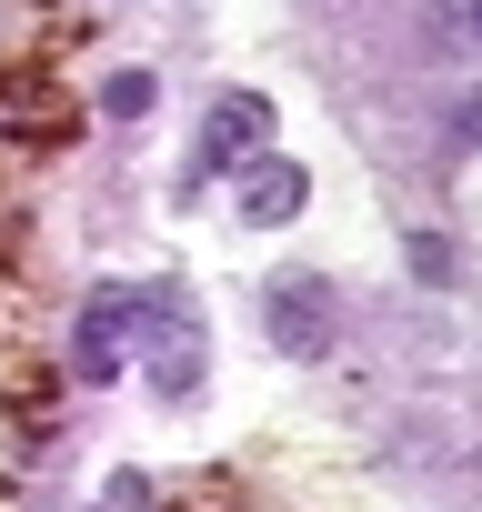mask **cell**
I'll return each instance as SVG.
<instances>
[{"label": "cell", "instance_id": "obj_1", "mask_svg": "<svg viewBox=\"0 0 482 512\" xmlns=\"http://www.w3.org/2000/svg\"><path fill=\"white\" fill-rule=\"evenodd\" d=\"M272 141V101L262 91H221L211 101V121H201V161H191V191L211 181V171H231L241 151H262Z\"/></svg>", "mask_w": 482, "mask_h": 512}, {"label": "cell", "instance_id": "obj_2", "mask_svg": "<svg viewBox=\"0 0 482 512\" xmlns=\"http://www.w3.org/2000/svg\"><path fill=\"white\" fill-rule=\"evenodd\" d=\"M0 131H21V141H71L81 131V101L41 71H0Z\"/></svg>", "mask_w": 482, "mask_h": 512}, {"label": "cell", "instance_id": "obj_3", "mask_svg": "<svg viewBox=\"0 0 482 512\" xmlns=\"http://www.w3.org/2000/svg\"><path fill=\"white\" fill-rule=\"evenodd\" d=\"M272 342H282L292 362H312V352L332 342V282H322V272H282V282H272Z\"/></svg>", "mask_w": 482, "mask_h": 512}, {"label": "cell", "instance_id": "obj_4", "mask_svg": "<svg viewBox=\"0 0 482 512\" xmlns=\"http://www.w3.org/2000/svg\"><path fill=\"white\" fill-rule=\"evenodd\" d=\"M302 201H312V171H302V161H252V171H241V191H231V211L262 221V231L302 221Z\"/></svg>", "mask_w": 482, "mask_h": 512}, {"label": "cell", "instance_id": "obj_5", "mask_svg": "<svg viewBox=\"0 0 482 512\" xmlns=\"http://www.w3.org/2000/svg\"><path fill=\"white\" fill-rule=\"evenodd\" d=\"M101 111H111V121H141V111H151V71H111V81H101Z\"/></svg>", "mask_w": 482, "mask_h": 512}]
</instances>
